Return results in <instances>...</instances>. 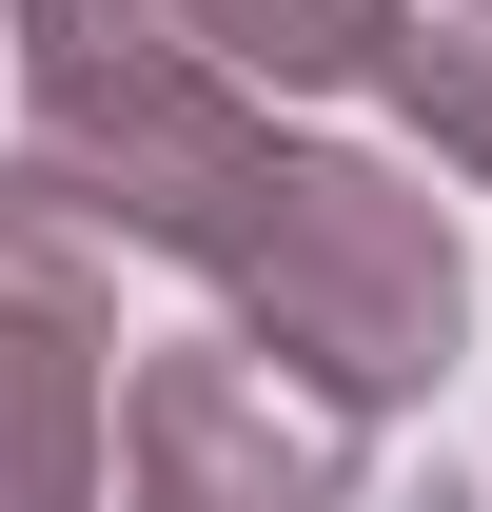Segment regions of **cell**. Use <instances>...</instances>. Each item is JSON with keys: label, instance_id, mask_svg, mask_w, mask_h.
I'll return each instance as SVG.
<instances>
[{"label": "cell", "instance_id": "cell-3", "mask_svg": "<svg viewBox=\"0 0 492 512\" xmlns=\"http://www.w3.org/2000/svg\"><path fill=\"white\" fill-rule=\"evenodd\" d=\"M119 512H355V414L237 335H158L119 375Z\"/></svg>", "mask_w": 492, "mask_h": 512}, {"label": "cell", "instance_id": "cell-2", "mask_svg": "<svg viewBox=\"0 0 492 512\" xmlns=\"http://www.w3.org/2000/svg\"><path fill=\"white\" fill-rule=\"evenodd\" d=\"M119 453V237L0 158V512H99Z\"/></svg>", "mask_w": 492, "mask_h": 512}, {"label": "cell", "instance_id": "cell-4", "mask_svg": "<svg viewBox=\"0 0 492 512\" xmlns=\"http://www.w3.org/2000/svg\"><path fill=\"white\" fill-rule=\"evenodd\" d=\"M178 40L237 79V99H335V79H374L394 0H178Z\"/></svg>", "mask_w": 492, "mask_h": 512}, {"label": "cell", "instance_id": "cell-5", "mask_svg": "<svg viewBox=\"0 0 492 512\" xmlns=\"http://www.w3.org/2000/svg\"><path fill=\"white\" fill-rule=\"evenodd\" d=\"M374 99L453 158V178H492V0H394V40H374Z\"/></svg>", "mask_w": 492, "mask_h": 512}, {"label": "cell", "instance_id": "cell-1", "mask_svg": "<svg viewBox=\"0 0 492 512\" xmlns=\"http://www.w3.org/2000/svg\"><path fill=\"white\" fill-rule=\"evenodd\" d=\"M0 60H20V119H40V178L99 217V237L178 256L217 335L276 355L335 414H414L473 335V256H453V197H414L394 158H335L276 99L178 40V0H0Z\"/></svg>", "mask_w": 492, "mask_h": 512}]
</instances>
